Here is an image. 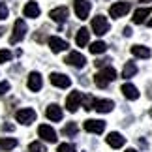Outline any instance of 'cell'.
I'll use <instances>...</instances> for the list:
<instances>
[{
    "mask_svg": "<svg viewBox=\"0 0 152 152\" xmlns=\"http://www.w3.org/2000/svg\"><path fill=\"white\" fill-rule=\"evenodd\" d=\"M115 79H116V72H115V68H111V66L102 68L100 72L94 75V83L100 86V88H105V86L109 83H113Z\"/></svg>",
    "mask_w": 152,
    "mask_h": 152,
    "instance_id": "cell-1",
    "label": "cell"
},
{
    "mask_svg": "<svg viewBox=\"0 0 152 152\" xmlns=\"http://www.w3.org/2000/svg\"><path fill=\"white\" fill-rule=\"evenodd\" d=\"M15 120L19 122V124H23V126H28V124H32V122L36 120V111L30 109V107L19 109L15 113Z\"/></svg>",
    "mask_w": 152,
    "mask_h": 152,
    "instance_id": "cell-2",
    "label": "cell"
},
{
    "mask_svg": "<svg viewBox=\"0 0 152 152\" xmlns=\"http://www.w3.org/2000/svg\"><path fill=\"white\" fill-rule=\"evenodd\" d=\"M92 32L98 34V36H103V34H107V32H109V21H107V17L96 15L94 19H92Z\"/></svg>",
    "mask_w": 152,
    "mask_h": 152,
    "instance_id": "cell-3",
    "label": "cell"
},
{
    "mask_svg": "<svg viewBox=\"0 0 152 152\" xmlns=\"http://www.w3.org/2000/svg\"><path fill=\"white\" fill-rule=\"evenodd\" d=\"M25 34H26V23L23 21V19H17L13 23V34H11V38H10V43H19L23 38H25Z\"/></svg>",
    "mask_w": 152,
    "mask_h": 152,
    "instance_id": "cell-4",
    "label": "cell"
},
{
    "mask_svg": "<svg viewBox=\"0 0 152 152\" xmlns=\"http://www.w3.org/2000/svg\"><path fill=\"white\" fill-rule=\"evenodd\" d=\"M81 103H83V94H81L79 90L69 92V96L66 98V109L69 113H75V111L81 107Z\"/></svg>",
    "mask_w": 152,
    "mask_h": 152,
    "instance_id": "cell-5",
    "label": "cell"
},
{
    "mask_svg": "<svg viewBox=\"0 0 152 152\" xmlns=\"http://www.w3.org/2000/svg\"><path fill=\"white\" fill-rule=\"evenodd\" d=\"M90 2L88 0H73V10H75V15L79 17V19H86V17L90 15Z\"/></svg>",
    "mask_w": 152,
    "mask_h": 152,
    "instance_id": "cell-6",
    "label": "cell"
},
{
    "mask_svg": "<svg viewBox=\"0 0 152 152\" xmlns=\"http://www.w3.org/2000/svg\"><path fill=\"white\" fill-rule=\"evenodd\" d=\"M128 11H130V2H115L113 6L109 8V15L113 17V19H120V17H124Z\"/></svg>",
    "mask_w": 152,
    "mask_h": 152,
    "instance_id": "cell-7",
    "label": "cell"
},
{
    "mask_svg": "<svg viewBox=\"0 0 152 152\" xmlns=\"http://www.w3.org/2000/svg\"><path fill=\"white\" fill-rule=\"evenodd\" d=\"M38 135L43 139V141H47V143H56V132L53 130V128L49 124H42L38 128Z\"/></svg>",
    "mask_w": 152,
    "mask_h": 152,
    "instance_id": "cell-8",
    "label": "cell"
},
{
    "mask_svg": "<svg viewBox=\"0 0 152 152\" xmlns=\"http://www.w3.org/2000/svg\"><path fill=\"white\" fill-rule=\"evenodd\" d=\"M105 141H107V145L111 148H122L126 143V137H122V133L118 132H111L107 137H105Z\"/></svg>",
    "mask_w": 152,
    "mask_h": 152,
    "instance_id": "cell-9",
    "label": "cell"
},
{
    "mask_svg": "<svg viewBox=\"0 0 152 152\" xmlns=\"http://www.w3.org/2000/svg\"><path fill=\"white\" fill-rule=\"evenodd\" d=\"M66 64H69V66H73V68H83L86 64V58L81 55L79 51H72L66 56Z\"/></svg>",
    "mask_w": 152,
    "mask_h": 152,
    "instance_id": "cell-10",
    "label": "cell"
},
{
    "mask_svg": "<svg viewBox=\"0 0 152 152\" xmlns=\"http://www.w3.org/2000/svg\"><path fill=\"white\" fill-rule=\"evenodd\" d=\"M85 130L88 132V133H103V130H105V122L103 120H94V118H88L85 122Z\"/></svg>",
    "mask_w": 152,
    "mask_h": 152,
    "instance_id": "cell-11",
    "label": "cell"
},
{
    "mask_svg": "<svg viewBox=\"0 0 152 152\" xmlns=\"http://www.w3.org/2000/svg\"><path fill=\"white\" fill-rule=\"evenodd\" d=\"M51 83L58 86V88H68L69 85H72V79L68 77V75H64V73H51Z\"/></svg>",
    "mask_w": 152,
    "mask_h": 152,
    "instance_id": "cell-12",
    "label": "cell"
},
{
    "mask_svg": "<svg viewBox=\"0 0 152 152\" xmlns=\"http://www.w3.org/2000/svg\"><path fill=\"white\" fill-rule=\"evenodd\" d=\"M49 17H51L55 23H60V25H62V23L68 19V8H66V6H60V8L51 10V11H49Z\"/></svg>",
    "mask_w": 152,
    "mask_h": 152,
    "instance_id": "cell-13",
    "label": "cell"
},
{
    "mask_svg": "<svg viewBox=\"0 0 152 152\" xmlns=\"http://www.w3.org/2000/svg\"><path fill=\"white\" fill-rule=\"evenodd\" d=\"M43 81H42V75H39L38 72H32L30 75H28V81H26V86L30 88L32 92H38L39 88H42Z\"/></svg>",
    "mask_w": 152,
    "mask_h": 152,
    "instance_id": "cell-14",
    "label": "cell"
},
{
    "mask_svg": "<svg viewBox=\"0 0 152 152\" xmlns=\"http://www.w3.org/2000/svg\"><path fill=\"white\" fill-rule=\"evenodd\" d=\"M49 47H51L53 53H62V51L68 49V42H64V39L58 38V36H51L49 38Z\"/></svg>",
    "mask_w": 152,
    "mask_h": 152,
    "instance_id": "cell-15",
    "label": "cell"
},
{
    "mask_svg": "<svg viewBox=\"0 0 152 152\" xmlns=\"http://www.w3.org/2000/svg\"><path fill=\"white\" fill-rule=\"evenodd\" d=\"M45 115H47V118L53 120V122H58V120H62V109L58 107L56 103H51L47 111H45Z\"/></svg>",
    "mask_w": 152,
    "mask_h": 152,
    "instance_id": "cell-16",
    "label": "cell"
},
{
    "mask_svg": "<svg viewBox=\"0 0 152 152\" xmlns=\"http://www.w3.org/2000/svg\"><path fill=\"white\" fill-rule=\"evenodd\" d=\"M120 90H122V94H124L128 100H137V98H139V90H137V86H133L132 83H124Z\"/></svg>",
    "mask_w": 152,
    "mask_h": 152,
    "instance_id": "cell-17",
    "label": "cell"
},
{
    "mask_svg": "<svg viewBox=\"0 0 152 152\" xmlns=\"http://www.w3.org/2000/svg\"><path fill=\"white\" fill-rule=\"evenodd\" d=\"M113 107H115V103L111 100H96L94 102V109L98 113H111Z\"/></svg>",
    "mask_w": 152,
    "mask_h": 152,
    "instance_id": "cell-18",
    "label": "cell"
},
{
    "mask_svg": "<svg viewBox=\"0 0 152 152\" xmlns=\"http://www.w3.org/2000/svg\"><path fill=\"white\" fill-rule=\"evenodd\" d=\"M23 13H25V17H30V19H36V17H39V6L34 2H26L25 10H23Z\"/></svg>",
    "mask_w": 152,
    "mask_h": 152,
    "instance_id": "cell-19",
    "label": "cell"
},
{
    "mask_svg": "<svg viewBox=\"0 0 152 152\" xmlns=\"http://www.w3.org/2000/svg\"><path fill=\"white\" fill-rule=\"evenodd\" d=\"M88 42H90V32L86 30V28H79L77 36H75V43H77L79 47H85V45H88Z\"/></svg>",
    "mask_w": 152,
    "mask_h": 152,
    "instance_id": "cell-20",
    "label": "cell"
},
{
    "mask_svg": "<svg viewBox=\"0 0 152 152\" xmlns=\"http://www.w3.org/2000/svg\"><path fill=\"white\" fill-rule=\"evenodd\" d=\"M150 15V8H139L133 11V23H137V25H141L145 23V19Z\"/></svg>",
    "mask_w": 152,
    "mask_h": 152,
    "instance_id": "cell-21",
    "label": "cell"
},
{
    "mask_svg": "<svg viewBox=\"0 0 152 152\" xmlns=\"http://www.w3.org/2000/svg\"><path fill=\"white\" fill-rule=\"evenodd\" d=\"M132 55L137 58H150V49L145 45H133L132 47Z\"/></svg>",
    "mask_w": 152,
    "mask_h": 152,
    "instance_id": "cell-22",
    "label": "cell"
},
{
    "mask_svg": "<svg viewBox=\"0 0 152 152\" xmlns=\"http://www.w3.org/2000/svg\"><path fill=\"white\" fill-rule=\"evenodd\" d=\"M17 147V139L13 137H2L0 139V148L2 150H13Z\"/></svg>",
    "mask_w": 152,
    "mask_h": 152,
    "instance_id": "cell-23",
    "label": "cell"
},
{
    "mask_svg": "<svg viewBox=\"0 0 152 152\" xmlns=\"http://www.w3.org/2000/svg\"><path fill=\"white\" fill-rule=\"evenodd\" d=\"M107 51V43L105 42H94V43H90V53L92 55H102V53Z\"/></svg>",
    "mask_w": 152,
    "mask_h": 152,
    "instance_id": "cell-24",
    "label": "cell"
},
{
    "mask_svg": "<svg viewBox=\"0 0 152 152\" xmlns=\"http://www.w3.org/2000/svg\"><path fill=\"white\" fill-rule=\"evenodd\" d=\"M135 73H137V66H135L133 62H128L126 66H124V69H122V77H126V79L133 77Z\"/></svg>",
    "mask_w": 152,
    "mask_h": 152,
    "instance_id": "cell-25",
    "label": "cell"
},
{
    "mask_svg": "<svg viewBox=\"0 0 152 152\" xmlns=\"http://www.w3.org/2000/svg\"><path fill=\"white\" fill-rule=\"evenodd\" d=\"M62 133H64V135H68V137H73L75 133H77V124H75V122H68V124L64 126Z\"/></svg>",
    "mask_w": 152,
    "mask_h": 152,
    "instance_id": "cell-26",
    "label": "cell"
},
{
    "mask_svg": "<svg viewBox=\"0 0 152 152\" xmlns=\"http://www.w3.org/2000/svg\"><path fill=\"white\" fill-rule=\"evenodd\" d=\"M28 152H45V147H43V143L34 141V143L28 145Z\"/></svg>",
    "mask_w": 152,
    "mask_h": 152,
    "instance_id": "cell-27",
    "label": "cell"
},
{
    "mask_svg": "<svg viewBox=\"0 0 152 152\" xmlns=\"http://www.w3.org/2000/svg\"><path fill=\"white\" fill-rule=\"evenodd\" d=\"M94 98H92V96H83V103H81V105H85V109L86 111H90V109H94Z\"/></svg>",
    "mask_w": 152,
    "mask_h": 152,
    "instance_id": "cell-28",
    "label": "cell"
},
{
    "mask_svg": "<svg viewBox=\"0 0 152 152\" xmlns=\"http://www.w3.org/2000/svg\"><path fill=\"white\" fill-rule=\"evenodd\" d=\"M56 152H75V147L72 143H62V145H58Z\"/></svg>",
    "mask_w": 152,
    "mask_h": 152,
    "instance_id": "cell-29",
    "label": "cell"
},
{
    "mask_svg": "<svg viewBox=\"0 0 152 152\" xmlns=\"http://www.w3.org/2000/svg\"><path fill=\"white\" fill-rule=\"evenodd\" d=\"M11 60V53L8 51V49H0V62H10Z\"/></svg>",
    "mask_w": 152,
    "mask_h": 152,
    "instance_id": "cell-30",
    "label": "cell"
},
{
    "mask_svg": "<svg viewBox=\"0 0 152 152\" xmlns=\"http://www.w3.org/2000/svg\"><path fill=\"white\" fill-rule=\"evenodd\" d=\"M6 17H8V6L4 2H0V21H4Z\"/></svg>",
    "mask_w": 152,
    "mask_h": 152,
    "instance_id": "cell-31",
    "label": "cell"
},
{
    "mask_svg": "<svg viewBox=\"0 0 152 152\" xmlns=\"http://www.w3.org/2000/svg\"><path fill=\"white\" fill-rule=\"evenodd\" d=\"M8 90H10V83L8 81H2V83H0V96H4Z\"/></svg>",
    "mask_w": 152,
    "mask_h": 152,
    "instance_id": "cell-32",
    "label": "cell"
},
{
    "mask_svg": "<svg viewBox=\"0 0 152 152\" xmlns=\"http://www.w3.org/2000/svg\"><path fill=\"white\" fill-rule=\"evenodd\" d=\"M132 34H133V30H132L130 26H126V28H124V36H132Z\"/></svg>",
    "mask_w": 152,
    "mask_h": 152,
    "instance_id": "cell-33",
    "label": "cell"
},
{
    "mask_svg": "<svg viewBox=\"0 0 152 152\" xmlns=\"http://www.w3.org/2000/svg\"><path fill=\"white\" fill-rule=\"evenodd\" d=\"M4 130H6V132H11V130H13V126H11V124H6Z\"/></svg>",
    "mask_w": 152,
    "mask_h": 152,
    "instance_id": "cell-34",
    "label": "cell"
},
{
    "mask_svg": "<svg viewBox=\"0 0 152 152\" xmlns=\"http://www.w3.org/2000/svg\"><path fill=\"white\" fill-rule=\"evenodd\" d=\"M147 25H148V26L152 28V19H148V21H147Z\"/></svg>",
    "mask_w": 152,
    "mask_h": 152,
    "instance_id": "cell-35",
    "label": "cell"
},
{
    "mask_svg": "<svg viewBox=\"0 0 152 152\" xmlns=\"http://www.w3.org/2000/svg\"><path fill=\"white\" fill-rule=\"evenodd\" d=\"M126 152H137V150H135V148H128Z\"/></svg>",
    "mask_w": 152,
    "mask_h": 152,
    "instance_id": "cell-36",
    "label": "cell"
},
{
    "mask_svg": "<svg viewBox=\"0 0 152 152\" xmlns=\"http://www.w3.org/2000/svg\"><path fill=\"white\" fill-rule=\"evenodd\" d=\"M135 2H150V0H135Z\"/></svg>",
    "mask_w": 152,
    "mask_h": 152,
    "instance_id": "cell-37",
    "label": "cell"
},
{
    "mask_svg": "<svg viewBox=\"0 0 152 152\" xmlns=\"http://www.w3.org/2000/svg\"><path fill=\"white\" fill-rule=\"evenodd\" d=\"M2 34H4V28H0V36H2Z\"/></svg>",
    "mask_w": 152,
    "mask_h": 152,
    "instance_id": "cell-38",
    "label": "cell"
},
{
    "mask_svg": "<svg viewBox=\"0 0 152 152\" xmlns=\"http://www.w3.org/2000/svg\"><path fill=\"white\" fill-rule=\"evenodd\" d=\"M150 116H152V109H150Z\"/></svg>",
    "mask_w": 152,
    "mask_h": 152,
    "instance_id": "cell-39",
    "label": "cell"
}]
</instances>
